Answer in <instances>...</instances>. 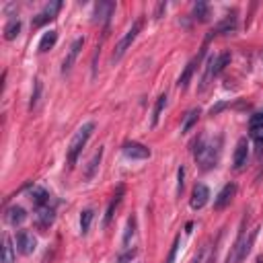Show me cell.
<instances>
[{
    "mask_svg": "<svg viewBox=\"0 0 263 263\" xmlns=\"http://www.w3.org/2000/svg\"><path fill=\"white\" fill-rule=\"evenodd\" d=\"M35 247H37V240L29 230H18L16 232V251L21 255H31L35 251Z\"/></svg>",
    "mask_w": 263,
    "mask_h": 263,
    "instance_id": "obj_10",
    "label": "cell"
},
{
    "mask_svg": "<svg viewBox=\"0 0 263 263\" xmlns=\"http://www.w3.org/2000/svg\"><path fill=\"white\" fill-rule=\"evenodd\" d=\"M134 234H136V216L132 214V216L127 218V224H125V232H123L121 245H123V247H127V245H129V240L134 238Z\"/></svg>",
    "mask_w": 263,
    "mask_h": 263,
    "instance_id": "obj_28",
    "label": "cell"
},
{
    "mask_svg": "<svg viewBox=\"0 0 263 263\" xmlns=\"http://www.w3.org/2000/svg\"><path fill=\"white\" fill-rule=\"evenodd\" d=\"M251 138L257 144V152H261L263 150V129H251Z\"/></svg>",
    "mask_w": 263,
    "mask_h": 263,
    "instance_id": "obj_34",
    "label": "cell"
},
{
    "mask_svg": "<svg viewBox=\"0 0 263 263\" xmlns=\"http://www.w3.org/2000/svg\"><path fill=\"white\" fill-rule=\"evenodd\" d=\"M257 263H263V257H257Z\"/></svg>",
    "mask_w": 263,
    "mask_h": 263,
    "instance_id": "obj_38",
    "label": "cell"
},
{
    "mask_svg": "<svg viewBox=\"0 0 263 263\" xmlns=\"http://www.w3.org/2000/svg\"><path fill=\"white\" fill-rule=\"evenodd\" d=\"M113 10H115V2H97V4H95V21H99V23H101V21L109 23Z\"/></svg>",
    "mask_w": 263,
    "mask_h": 263,
    "instance_id": "obj_17",
    "label": "cell"
},
{
    "mask_svg": "<svg viewBox=\"0 0 263 263\" xmlns=\"http://www.w3.org/2000/svg\"><path fill=\"white\" fill-rule=\"evenodd\" d=\"M4 218H6V222H8L10 226H21V224L27 220V212H25V208H21V205H10V208H6Z\"/></svg>",
    "mask_w": 263,
    "mask_h": 263,
    "instance_id": "obj_16",
    "label": "cell"
},
{
    "mask_svg": "<svg viewBox=\"0 0 263 263\" xmlns=\"http://www.w3.org/2000/svg\"><path fill=\"white\" fill-rule=\"evenodd\" d=\"M205 251H208V247H201V249H199V253H197V255H195V257L191 259V263H203V257H205Z\"/></svg>",
    "mask_w": 263,
    "mask_h": 263,
    "instance_id": "obj_37",
    "label": "cell"
},
{
    "mask_svg": "<svg viewBox=\"0 0 263 263\" xmlns=\"http://www.w3.org/2000/svg\"><path fill=\"white\" fill-rule=\"evenodd\" d=\"M136 249H132V251H125V253H121L119 257H117V263H127V261H132L134 257H136Z\"/></svg>",
    "mask_w": 263,
    "mask_h": 263,
    "instance_id": "obj_35",
    "label": "cell"
},
{
    "mask_svg": "<svg viewBox=\"0 0 263 263\" xmlns=\"http://www.w3.org/2000/svg\"><path fill=\"white\" fill-rule=\"evenodd\" d=\"M18 33H21V21H18V18H10V21L4 25V39H6V41H12Z\"/></svg>",
    "mask_w": 263,
    "mask_h": 263,
    "instance_id": "obj_25",
    "label": "cell"
},
{
    "mask_svg": "<svg viewBox=\"0 0 263 263\" xmlns=\"http://www.w3.org/2000/svg\"><path fill=\"white\" fill-rule=\"evenodd\" d=\"M41 90H43V84L39 78L33 80V92H31V101H29V111H33L37 105H39V99H41Z\"/></svg>",
    "mask_w": 263,
    "mask_h": 263,
    "instance_id": "obj_27",
    "label": "cell"
},
{
    "mask_svg": "<svg viewBox=\"0 0 263 263\" xmlns=\"http://www.w3.org/2000/svg\"><path fill=\"white\" fill-rule=\"evenodd\" d=\"M234 195H236V183H226L220 189V193L216 195V199H214V210H224L232 201Z\"/></svg>",
    "mask_w": 263,
    "mask_h": 263,
    "instance_id": "obj_13",
    "label": "cell"
},
{
    "mask_svg": "<svg viewBox=\"0 0 263 263\" xmlns=\"http://www.w3.org/2000/svg\"><path fill=\"white\" fill-rule=\"evenodd\" d=\"M82 45H84V37H76V39L72 41V45H70L66 58H64V62H62V74H68V72L72 70V66H74V62H76V58H78Z\"/></svg>",
    "mask_w": 263,
    "mask_h": 263,
    "instance_id": "obj_9",
    "label": "cell"
},
{
    "mask_svg": "<svg viewBox=\"0 0 263 263\" xmlns=\"http://www.w3.org/2000/svg\"><path fill=\"white\" fill-rule=\"evenodd\" d=\"M249 125H251V129H263V111H261V113L251 115Z\"/></svg>",
    "mask_w": 263,
    "mask_h": 263,
    "instance_id": "obj_33",
    "label": "cell"
},
{
    "mask_svg": "<svg viewBox=\"0 0 263 263\" xmlns=\"http://www.w3.org/2000/svg\"><path fill=\"white\" fill-rule=\"evenodd\" d=\"M60 8H62V2H60V0H53V2L45 4V6H43V10H39V12L33 16V21H31V27H33V29H39V27L47 25L49 21H53V18L58 16Z\"/></svg>",
    "mask_w": 263,
    "mask_h": 263,
    "instance_id": "obj_5",
    "label": "cell"
},
{
    "mask_svg": "<svg viewBox=\"0 0 263 263\" xmlns=\"http://www.w3.org/2000/svg\"><path fill=\"white\" fill-rule=\"evenodd\" d=\"M92 218H95V212H92L90 208H88V210H82V214H80V232H82V234L88 232Z\"/></svg>",
    "mask_w": 263,
    "mask_h": 263,
    "instance_id": "obj_30",
    "label": "cell"
},
{
    "mask_svg": "<svg viewBox=\"0 0 263 263\" xmlns=\"http://www.w3.org/2000/svg\"><path fill=\"white\" fill-rule=\"evenodd\" d=\"M55 41H58V31H47V33L41 37V41H39V45H37V51H39V53L49 51V49L55 45Z\"/></svg>",
    "mask_w": 263,
    "mask_h": 263,
    "instance_id": "obj_21",
    "label": "cell"
},
{
    "mask_svg": "<svg viewBox=\"0 0 263 263\" xmlns=\"http://www.w3.org/2000/svg\"><path fill=\"white\" fill-rule=\"evenodd\" d=\"M29 195H31V201H33L37 208H43V205H47V201H49V193H47L43 187H39V185H33L31 191H29Z\"/></svg>",
    "mask_w": 263,
    "mask_h": 263,
    "instance_id": "obj_18",
    "label": "cell"
},
{
    "mask_svg": "<svg viewBox=\"0 0 263 263\" xmlns=\"http://www.w3.org/2000/svg\"><path fill=\"white\" fill-rule=\"evenodd\" d=\"M220 236H222V232L218 234V238L214 240V249H212V253H210V257H208V261L205 263H214L216 261V253H218V242H220Z\"/></svg>",
    "mask_w": 263,
    "mask_h": 263,
    "instance_id": "obj_36",
    "label": "cell"
},
{
    "mask_svg": "<svg viewBox=\"0 0 263 263\" xmlns=\"http://www.w3.org/2000/svg\"><path fill=\"white\" fill-rule=\"evenodd\" d=\"M53 220H55V212H53V208H49V205L37 208L35 224H37L39 228H47V226H51V224H53Z\"/></svg>",
    "mask_w": 263,
    "mask_h": 263,
    "instance_id": "obj_15",
    "label": "cell"
},
{
    "mask_svg": "<svg viewBox=\"0 0 263 263\" xmlns=\"http://www.w3.org/2000/svg\"><path fill=\"white\" fill-rule=\"evenodd\" d=\"M236 25H238V21H236V14L232 12V14H226L220 23H216L214 25V29L208 33V37H205V43L212 39V37H216V35H228V33H234L236 31Z\"/></svg>",
    "mask_w": 263,
    "mask_h": 263,
    "instance_id": "obj_6",
    "label": "cell"
},
{
    "mask_svg": "<svg viewBox=\"0 0 263 263\" xmlns=\"http://www.w3.org/2000/svg\"><path fill=\"white\" fill-rule=\"evenodd\" d=\"M179 245H181V236L177 234L173 245H171V251H168V257L164 259V263H175V257H177V251H179Z\"/></svg>",
    "mask_w": 263,
    "mask_h": 263,
    "instance_id": "obj_31",
    "label": "cell"
},
{
    "mask_svg": "<svg viewBox=\"0 0 263 263\" xmlns=\"http://www.w3.org/2000/svg\"><path fill=\"white\" fill-rule=\"evenodd\" d=\"M199 115H201V111H199V107H195V109H189L187 113H185V117H183V123H181V134H187L195 123H197V119H199Z\"/></svg>",
    "mask_w": 263,
    "mask_h": 263,
    "instance_id": "obj_19",
    "label": "cell"
},
{
    "mask_svg": "<svg viewBox=\"0 0 263 263\" xmlns=\"http://www.w3.org/2000/svg\"><path fill=\"white\" fill-rule=\"evenodd\" d=\"M92 132H95V123L92 121H86L84 125L78 127V132L74 134V138L70 140V146H68V166L76 164V158L80 156V152L86 146V142H88Z\"/></svg>",
    "mask_w": 263,
    "mask_h": 263,
    "instance_id": "obj_3",
    "label": "cell"
},
{
    "mask_svg": "<svg viewBox=\"0 0 263 263\" xmlns=\"http://www.w3.org/2000/svg\"><path fill=\"white\" fill-rule=\"evenodd\" d=\"M247 158H249V140L247 138H240L236 142V148H234V156H232V166L234 171H240L245 164H247Z\"/></svg>",
    "mask_w": 263,
    "mask_h": 263,
    "instance_id": "obj_12",
    "label": "cell"
},
{
    "mask_svg": "<svg viewBox=\"0 0 263 263\" xmlns=\"http://www.w3.org/2000/svg\"><path fill=\"white\" fill-rule=\"evenodd\" d=\"M101 158H103V148L99 146V150L92 154V158H90V162H88V166H86V171H84V177H86V179H92V175L97 173V168H99V164H101Z\"/></svg>",
    "mask_w": 263,
    "mask_h": 263,
    "instance_id": "obj_26",
    "label": "cell"
},
{
    "mask_svg": "<svg viewBox=\"0 0 263 263\" xmlns=\"http://www.w3.org/2000/svg\"><path fill=\"white\" fill-rule=\"evenodd\" d=\"M228 62H230V53L228 51H222L220 55H214V74L218 76L228 66Z\"/></svg>",
    "mask_w": 263,
    "mask_h": 263,
    "instance_id": "obj_29",
    "label": "cell"
},
{
    "mask_svg": "<svg viewBox=\"0 0 263 263\" xmlns=\"http://www.w3.org/2000/svg\"><path fill=\"white\" fill-rule=\"evenodd\" d=\"M203 53H205V51L201 49L195 58H191V60L187 62L185 70L181 72V76H179V80H177V86H179V88H183V90H185V88L189 86V80H191V76H193V72H195V68H197V64H199V60H201V55H203Z\"/></svg>",
    "mask_w": 263,
    "mask_h": 263,
    "instance_id": "obj_11",
    "label": "cell"
},
{
    "mask_svg": "<svg viewBox=\"0 0 263 263\" xmlns=\"http://www.w3.org/2000/svg\"><path fill=\"white\" fill-rule=\"evenodd\" d=\"M123 191H125V189H123V185H119V187H117V191H115V195L111 197V201H109V205H107V212H105V218H103V226H105V228L111 224V220H113V214H115L117 205L121 203Z\"/></svg>",
    "mask_w": 263,
    "mask_h": 263,
    "instance_id": "obj_14",
    "label": "cell"
},
{
    "mask_svg": "<svg viewBox=\"0 0 263 263\" xmlns=\"http://www.w3.org/2000/svg\"><path fill=\"white\" fill-rule=\"evenodd\" d=\"M183 185H185V166L181 164L179 168H177V195L181 197V193H183Z\"/></svg>",
    "mask_w": 263,
    "mask_h": 263,
    "instance_id": "obj_32",
    "label": "cell"
},
{
    "mask_svg": "<svg viewBox=\"0 0 263 263\" xmlns=\"http://www.w3.org/2000/svg\"><path fill=\"white\" fill-rule=\"evenodd\" d=\"M208 201H210V189H208V185H203V183H195V185H193V191H191L189 205H191L193 210H201Z\"/></svg>",
    "mask_w": 263,
    "mask_h": 263,
    "instance_id": "obj_8",
    "label": "cell"
},
{
    "mask_svg": "<svg viewBox=\"0 0 263 263\" xmlns=\"http://www.w3.org/2000/svg\"><path fill=\"white\" fill-rule=\"evenodd\" d=\"M220 150H222V138L216 136V138H205V136H199L193 144V156L199 164L201 171H210L212 166H216L218 158H220Z\"/></svg>",
    "mask_w": 263,
    "mask_h": 263,
    "instance_id": "obj_1",
    "label": "cell"
},
{
    "mask_svg": "<svg viewBox=\"0 0 263 263\" xmlns=\"http://www.w3.org/2000/svg\"><path fill=\"white\" fill-rule=\"evenodd\" d=\"M121 152H123L127 158H132V160H146V158H150V154H152L150 148L144 146V144H140V142H123Z\"/></svg>",
    "mask_w": 263,
    "mask_h": 263,
    "instance_id": "obj_7",
    "label": "cell"
},
{
    "mask_svg": "<svg viewBox=\"0 0 263 263\" xmlns=\"http://www.w3.org/2000/svg\"><path fill=\"white\" fill-rule=\"evenodd\" d=\"M193 18L199 21V23H205L210 18V4L208 2H195L193 4Z\"/></svg>",
    "mask_w": 263,
    "mask_h": 263,
    "instance_id": "obj_23",
    "label": "cell"
},
{
    "mask_svg": "<svg viewBox=\"0 0 263 263\" xmlns=\"http://www.w3.org/2000/svg\"><path fill=\"white\" fill-rule=\"evenodd\" d=\"M140 29H142V21H136V23L125 31V35L117 41V45H115V49H113V55H111V60H113V62H119V60L123 58V53L127 51V47L136 41V37H138V33H140Z\"/></svg>",
    "mask_w": 263,
    "mask_h": 263,
    "instance_id": "obj_4",
    "label": "cell"
},
{
    "mask_svg": "<svg viewBox=\"0 0 263 263\" xmlns=\"http://www.w3.org/2000/svg\"><path fill=\"white\" fill-rule=\"evenodd\" d=\"M164 105H166V92H162V95L156 99V103H154V109H152V119H150V125H152V127H156V125H158V119H160V113H162Z\"/></svg>",
    "mask_w": 263,
    "mask_h": 263,
    "instance_id": "obj_24",
    "label": "cell"
},
{
    "mask_svg": "<svg viewBox=\"0 0 263 263\" xmlns=\"http://www.w3.org/2000/svg\"><path fill=\"white\" fill-rule=\"evenodd\" d=\"M16 247L12 245V238L6 234L4 236V242H2V263H14L16 259Z\"/></svg>",
    "mask_w": 263,
    "mask_h": 263,
    "instance_id": "obj_20",
    "label": "cell"
},
{
    "mask_svg": "<svg viewBox=\"0 0 263 263\" xmlns=\"http://www.w3.org/2000/svg\"><path fill=\"white\" fill-rule=\"evenodd\" d=\"M214 78H216V74H214V55H210V58H208V62H205V68H203V76H201L199 90H205V88H208V84H210Z\"/></svg>",
    "mask_w": 263,
    "mask_h": 263,
    "instance_id": "obj_22",
    "label": "cell"
},
{
    "mask_svg": "<svg viewBox=\"0 0 263 263\" xmlns=\"http://www.w3.org/2000/svg\"><path fill=\"white\" fill-rule=\"evenodd\" d=\"M247 222H249V216L242 218L238 236H236L234 245L230 247V251H228V255H226V263H240V261L251 253V247H253V242H255V238H257L259 226H255V228L249 230V234H247Z\"/></svg>",
    "mask_w": 263,
    "mask_h": 263,
    "instance_id": "obj_2",
    "label": "cell"
}]
</instances>
